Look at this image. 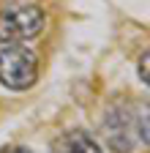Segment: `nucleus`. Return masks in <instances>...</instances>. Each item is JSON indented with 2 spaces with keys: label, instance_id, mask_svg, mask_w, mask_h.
<instances>
[{
  "label": "nucleus",
  "instance_id": "nucleus-6",
  "mask_svg": "<svg viewBox=\"0 0 150 153\" xmlns=\"http://www.w3.org/2000/svg\"><path fill=\"white\" fill-rule=\"evenodd\" d=\"M14 153H33V150H27V148H16Z\"/></svg>",
  "mask_w": 150,
  "mask_h": 153
},
{
  "label": "nucleus",
  "instance_id": "nucleus-1",
  "mask_svg": "<svg viewBox=\"0 0 150 153\" xmlns=\"http://www.w3.org/2000/svg\"><path fill=\"white\" fill-rule=\"evenodd\" d=\"M38 79V57L30 47L8 44L0 49V82L8 90H27Z\"/></svg>",
  "mask_w": 150,
  "mask_h": 153
},
{
  "label": "nucleus",
  "instance_id": "nucleus-4",
  "mask_svg": "<svg viewBox=\"0 0 150 153\" xmlns=\"http://www.w3.org/2000/svg\"><path fill=\"white\" fill-rule=\"evenodd\" d=\"M49 153H101V145L96 142V137H90L87 131L74 128V131H63L60 137L52 142Z\"/></svg>",
  "mask_w": 150,
  "mask_h": 153
},
{
  "label": "nucleus",
  "instance_id": "nucleus-3",
  "mask_svg": "<svg viewBox=\"0 0 150 153\" xmlns=\"http://www.w3.org/2000/svg\"><path fill=\"white\" fill-rule=\"evenodd\" d=\"M137 118H139V115L128 112L126 107H115V109L106 112L104 137H106V145L115 150V153H131V150H134V145L139 142Z\"/></svg>",
  "mask_w": 150,
  "mask_h": 153
},
{
  "label": "nucleus",
  "instance_id": "nucleus-5",
  "mask_svg": "<svg viewBox=\"0 0 150 153\" xmlns=\"http://www.w3.org/2000/svg\"><path fill=\"white\" fill-rule=\"evenodd\" d=\"M147 60H150V55L142 52V60H139V74H142V82L147 85Z\"/></svg>",
  "mask_w": 150,
  "mask_h": 153
},
{
  "label": "nucleus",
  "instance_id": "nucleus-2",
  "mask_svg": "<svg viewBox=\"0 0 150 153\" xmlns=\"http://www.w3.org/2000/svg\"><path fill=\"white\" fill-rule=\"evenodd\" d=\"M44 27V11L38 6H19L0 11V44H19L38 36Z\"/></svg>",
  "mask_w": 150,
  "mask_h": 153
}]
</instances>
